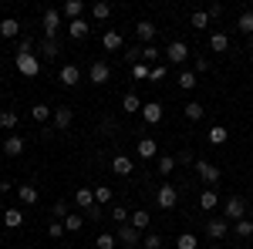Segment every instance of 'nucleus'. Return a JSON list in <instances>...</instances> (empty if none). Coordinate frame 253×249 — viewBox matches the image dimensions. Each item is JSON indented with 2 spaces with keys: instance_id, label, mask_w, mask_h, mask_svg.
Masks as SVG:
<instances>
[{
  "instance_id": "obj_48",
  "label": "nucleus",
  "mask_w": 253,
  "mask_h": 249,
  "mask_svg": "<svg viewBox=\"0 0 253 249\" xmlns=\"http://www.w3.org/2000/svg\"><path fill=\"white\" fill-rule=\"evenodd\" d=\"M47 236H51V239H61V236H64V222H51V226H47Z\"/></svg>"
},
{
  "instance_id": "obj_21",
  "label": "nucleus",
  "mask_w": 253,
  "mask_h": 249,
  "mask_svg": "<svg viewBox=\"0 0 253 249\" xmlns=\"http://www.w3.org/2000/svg\"><path fill=\"white\" fill-rule=\"evenodd\" d=\"M0 37H20V20H14V17H3L0 20Z\"/></svg>"
},
{
  "instance_id": "obj_36",
  "label": "nucleus",
  "mask_w": 253,
  "mask_h": 249,
  "mask_svg": "<svg viewBox=\"0 0 253 249\" xmlns=\"http://www.w3.org/2000/svg\"><path fill=\"white\" fill-rule=\"evenodd\" d=\"M203 115H206V108H203L199 101H189V105H186V118H189V121H199Z\"/></svg>"
},
{
  "instance_id": "obj_54",
  "label": "nucleus",
  "mask_w": 253,
  "mask_h": 249,
  "mask_svg": "<svg viewBox=\"0 0 253 249\" xmlns=\"http://www.w3.org/2000/svg\"><path fill=\"white\" fill-rule=\"evenodd\" d=\"M3 192H10V182H7V178H0V195H3Z\"/></svg>"
},
{
  "instance_id": "obj_57",
  "label": "nucleus",
  "mask_w": 253,
  "mask_h": 249,
  "mask_svg": "<svg viewBox=\"0 0 253 249\" xmlns=\"http://www.w3.org/2000/svg\"><path fill=\"white\" fill-rule=\"evenodd\" d=\"M213 249H219V246H213Z\"/></svg>"
},
{
  "instance_id": "obj_27",
  "label": "nucleus",
  "mask_w": 253,
  "mask_h": 249,
  "mask_svg": "<svg viewBox=\"0 0 253 249\" xmlns=\"http://www.w3.org/2000/svg\"><path fill=\"white\" fill-rule=\"evenodd\" d=\"M75 202L81 209H91L95 206V189H75Z\"/></svg>"
},
{
  "instance_id": "obj_20",
  "label": "nucleus",
  "mask_w": 253,
  "mask_h": 249,
  "mask_svg": "<svg viewBox=\"0 0 253 249\" xmlns=\"http://www.w3.org/2000/svg\"><path fill=\"white\" fill-rule=\"evenodd\" d=\"M81 14H84V3H81V0H68V3L61 7V17H68V24H71V20H78Z\"/></svg>"
},
{
  "instance_id": "obj_17",
  "label": "nucleus",
  "mask_w": 253,
  "mask_h": 249,
  "mask_svg": "<svg viewBox=\"0 0 253 249\" xmlns=\"http://www.w3.org/2000/svg\"><path fill=\"white\" fill-rule=\"evenodd\" d=\"M142 115H145V125H159V121H162V105H159V101L142 105Z\"/></svg>"
},
{
  "instance_id": "obj_16",
  "label": "nucleus",
  "mask_w": 253,
  "mask_h": 249,
  "mask_svg": "<svg viewBox=\"0 0 253 249\" xmlns=\"http://www.w3.org/2000/svg\"><path fill=\"white\" fill-rule=\"evenodd\" d=\"M210 51H213V54H226V51H230V37H226L223 31L210 34Z\"/></svg>"
},
{
  "instance_id": "obj_39",
  "label": "nucleus",
  "mask_w": 253,
  "mask_h": 249,
  "mask_svg": "<svg viewBox=\"0 0 253 249\" xmlns=\"http://www.w3.org/2000/svg\"><path fill=\"white\" fill-rule=\"evenodd\" d=\"M112 219H115L118 226H125V222H128V219H132V212L125 209V206H122V202H118L115 209H112Z\"/></svg>"
},
{
  "instance_id": "obj_55",
  "label": "nucleus",
  "mask_w": 253,
  "mask_h": 249,
  "mask_svg": "<svg viewBox=\"0 0 253 249\" xmlns=\"http://www.w3.org/2000/svg\"><path fill=\"white\" fill-rule=\"evenodd\" d=\"M122 249H135V246H122Z\"/></svg>"
},
{
  "instance_id": "obj_25",
  "label": "nucleus",
  "mask_w": 253,
  "mask_h": 249,
  "mask_svg": "<svg viewBox=\"0 0 253 249\" xmlns=\"http://www.w3.org/2000/svg\"><path fill=\"white\" fill-rule=\"evenodd\" d=\"M17 195H20V202H24V206H38V199H41V192L34 189V185H20Z\"/></svg>"
},
{
  "instance_id": "obj_22",
  "label": "nucleus",
  "mask_w": 253,
  "mask_h": 249,
  "mask_svg": "<svg viewBox=\"0 0 253 249\" xmlns=\"http://www.w3.org/2000/svg\"><path fill=\"white\" fill-rule=\"evenodd\" d=\"M135 152H138V158H145V162H149V158H156V155H159V145L152 142V138H138V148H135Z\"/></svg>"
},
{
  "instance_id": "obj_2",
  "label": "nucleus",
  "mask_w": 253,
  "mask_h": 249,
  "mask_svg": "<svg viewBox=\"0 0 253 249\" xmlns=\"http://www.w3.org/2000/svg\"><path fill=\"white\" fill-rule=\"evenodd\" d=\"M61 24H64V17H61V10H54V7H47V10L41 14V27H44V34H47V40H58Z\"/></svg>"
},
{
  "instance_id": "obj_24",
  "label": "nucleus",
  "mask_w": 253,
  "mask_h": 249,
  "mask_svg": "<svg viewBox=\"0 0 253 249\" xmlns=\"http://www.w3.org/2000/svg\"><path fill=\"white\" fill-rule=\"evenodd\" d=\"M236 31L247 34V37H253V10H243V14L236 17Z\"/></svg>"
},
{
  "instance_id": "obj_38",
  "label": "nucleus",
  "mask_w": 253,
  "mask_h": 249,
  "mask_svg": "<svg viewBox=\"0 0 253 249\" xmlns=\"http://www.w3.org/2000/svg\"><path fill=\"white\" fill-rule=\"evenodd\" d=\"M175 165H179V162H175L172 155H162V158H159V175H172Z\"/></svg>"
},
{
  "instance_id": "obj_37",
  "label": "nucleus",
  "mask_w": 253,
  "mask_h": 249,
  "mask_svg": "<svg viewBox=\"0 0 253 249\" xmlns=\"http://www.w3.org/2000/svg\"><path fill=\"white\" fill-rule=\"evenodd\" d=\"M51 115H54V108H47V105H34V108H31V118H34V121H47Z\"/></svg>"
},
{
  "instance_id": "obj_53",
  "label": "nucleus",
  "mask_w": 253,
  "mask_h": 249,
  "mask_svg": "<svg viewBox=\"0 0 253 249\" xmlns=\"http://www.w3.org/2000/svg\"><path fill=\"white\" fill-rule=\"evenodd\" d=\"M199 71H210V61L206 58H196V74H199Z\"/></svg>"
},
{
  "instance_id": "obj_34",
  "label": "nucleus",
  "mask_w": 253,
  "mask_h": 249,
  "mask_svg": "<svg viewBox=\"0 0 253 249\" xmlns=\"http://www.w3.org/2000/svg\"><path fill=\"white\" fill-rule=\"evenodd\" d=\"M81 226H84V215H64V232H81Z\"/></svg>"
},
{
  "instance_id": "obj_42",
  "label": "nucleus",
  "mask_w": 253,
  "mask_h": 249,
  "mask_svg": "<svg viewBox=\"0 0 253 249\" xmlns=\"http://www.w3.org/2000/svg\"><path fill=\"white\" fill-rule=\"evenodd\" d=\"M189 24H193L196 31H203V27H206V24H210V14H206V10H196L193 17H189Z\"/></svg>"
},
{
  "instance_id": "obj_50",
  "label": "nucleus",
  "mask_w": 253,
  "mask_h": 249,
  "mask_svg": "<svg viewBox=\"0 0 253 249\" xmlns=\"http://www.w3.org/2000/svg\"><path fill=\"white\" fill-rule=\"evenodd\" d=\"M54 215H58V222H64V215H68V202H54Z\"/></svg>"
},
{
  "instance_id": "obj_14",
  "label": "nucleus",
  "mask_w": 253,
  "mask_h": 249,
  "mask_svg": "<svg viewBox=\"0 0 253 249\" xmlns=\"http://www.w3.org/2000/svg\"><path fill=\"white\" fill-rule=\"evenodd\" d=\"M216 206H219V192L216 189H203L199 192V209L203 212H213Z\"/></svg>"
},
{
  "instance_id": "obj_5",
  "label": "nucleus",
  "mask_w": 253,
  "mask_h": 249,
  "mask_svg": "<svg viewBox=\"0 0 253 249\" xmlns=\"http://www.w3.org/2000/svg\"><path fill=\"white\" fill-rule=\"evenodd\" d=\"M156 202H159V209H172L175 202H179V192H175L172 185H159L156 189Z\"/></svg>"
},
{
  "instance_id": "obj_13",
  "label": "nucleus",
  "mask_w": 253,
  "mask_h": 249,
  "mask_svg": "<svg viewBox=\"0 0 253 249\" xmlns=\"http://www.w3.org/2000/svg\"><path fill=\"white\" fill-rule=\"evenodd\" d=\"M3 155H7V158L24 155V138H20V135H7V142H3Z\"/></svg>"
},
{
  "instance_id": "obj_32",
  "label": "nucleus",
  "mask_w": 253,
  "mask_h": 249,
  "mask_svg": "<svg viewBox=\"0 0 253 249\" xmlns=\"http://www.w3.org/2000/svg\"><path fill=\"white\" fill-rule=\"evenodd\" d=\"M206 138H210V145H226V138H230V135H226V128H223V125H213Z\"/></svg>"
},
{
  "instance_id": "obj_23",
  "label": "nucleus",
  "mask_w": 253,
  "mask_h": 249,
  "mask_svg": "<svg viewBox=\"0 0 253 249\" xmlns=\"http://www.w3.org/2000/svg\"><path fill=\"white\" fill-rule=\"evenodd\" d=\"M149 222H152V215H149L145 209H135V212H132V219H128V226H135L138 232L149 229Z\"/></svg>"
},
{
  "instance_id": "obj_49",
  "label": "nucleus",
  "mask_w": 253,
  "mask_h": 249,
  "mask_svg": "<svg viewBox=\"0 0 253 249\" xmlns=\"http://www.w3.org/2000/svg\"><path fill=\"white\" fill-rule=\"evenodd\" d=\"M206 14H210V20H219V17H223V3H210Z\"/></svg>"
},
{
  "instance_id": "obj_26",
  "label": "nucleus",
  "mask_w": 253,
  "mask_h": 249,
  "mask_svg": "<svg viewBox=\"0 0 253 249\" xmlns=\"http://www.w3.org/2000/svg\"><path fill=\"white\" fill-rule=\"evenodd\" d=\"M3 226H7V229H20V226H24V212L20 209H7L3 212Z\"/></svg>"
},
{
  "instance_id": "obj_51",
  "label": "nucleus",
  "mask_w": 253,
  "mask_h": 249,
  "mask_svg": "<svg viewBox=\"0 0 253 249\" xmlns=\"http://www.w3.org/2000/svg\"><path fill=\"white\" fill-rule=\"evenodd\" d=\"M84 219H91V222H95V219H101V206H91V209H84Z\"/></svg>"
},
{
  "instance_id": "obj_46",
  "label": "nucleus",
  "mask_w": 253,
  "mask_h": 249,
  "mask_svg": "<svg viewBox=\"0 0 253 249\" xmlns=\"http://www.w3.org/2000/svg\"><path fill=\"white\" fill-rule=\"evenodd\" d=\"M34 51V37H20L17 40V54H31Z\"/></svg>"
},
{
  "instance_id": "obj_18",
  "label": "nucleus",
  "mask_w": 253,
  "mask_h": 249,
  "mask_svg": "<svg viewBox=\"0 0 253 249\" xmlns=\"http://www.w3.org/2000/svg\"><path fill=\"white\" fill-rule=\"evenodd\" d=\"M101 47H105V51H122V47H125V37H122L118 31H105V37H101Z\"/></svg>"
},
{
  "instance_id": "obj_11",
  "label": "nucleus",
  "mask_w": 253,
  "mask_h": 249,
  "mask_svg": "<svg viewBox=\"0 0 253 249\" xmlns=\"http://www.w3.org/2000/svg\"><path fill=\"white\" fill-rule=\"evenodd\" d=\"M135 37L149 47V44H152V37H156V24H152V20H138V24H135Z\"/></svg>"
},
{
  "instance_id": "obj_40",
  "label": "nucleus",
  "mask_w": 253,
  "mask_h": 249,
  "mask_svg": "<svg viewBox=\"0 0 253 249\" xmlns=\"http://www.w3.org/2000/svg\"><path fill=\"white\" fill-rule=\"evenodd\" d=\"M115 236H112V232H101V236H98L95 239V249H115Z\"/></svg>"
},
{
  "instance_id": "obj_7",
  "label": "nucleus",
  "mask_w": 253,
  "mask_h": 249,
  "mask_svg": "<svg viewBox=\"0 0 253 249\" xmlns=\"http://www.w3.org/2000/svg\"><path fill=\"white\" fill-rule=\"evenodd\" d=\"M226 226H230V219L226 215H216V219L206 222V236L210 239H226Z\"/></svg>"
},
{
  "instance_id": "obj_6",
  "label": "nucleus",
  "mask_w": 253,
  "mask_h": 249,
  "mask_svg": "<svg viewBox=\"0 0 253 249\" xmlns=\"http://www.w3.org/2000/svg\"><path fill=\"white\" fill-rule=\"evenodd\" d=\"M166 58H169V64H182V61L189 58V47H186L182 40H169V47H166Z\"/></svg>"
},
{
  "instance_id": "obj_31",
  "label": "nucleus",
  "mask_w": 253,
  "mask_h": 249,
  "mask_svg": "<svg viewBox=\"0 0 253 249\" xmlns=\"http://www.w3.org/2000/svg\"><path fill=\"white\" fill-rule=\"evenodd\" d=\"M91 17H95V20H108V17H112V3H105V0L91 3Z\"/></svg>"
},
{
  "instance_id": "obj_1",
  "label": "nucleus",
  "mask_w": 253,
  "mask_h": 249,
  "mask_svg": "<svg viewBox=\"0 0 253 249\" xmlns=\"http://www.w3.org/2000/svg\"><path fill=\"white\" fill-rule=\"evenodd\" d=\"M193 169H196V175L213 189V185H219V178H223V172H219V165H213V162H206V158H196L193 162Z\"/></svg>"
},
{
  "instance_id": "obj_3",
  "label": "nucleus",
  "mask_w": 253,
  "mask_h": 249,
  "mask_svg": "<svg viewBox=\"0 0 253 249\" xmlns=\"http://www.w3.org/2000/svg\"><path fill=\"white\" fill-rule=\"evenodd\" d=\"M14 64H17V74L20 77H38L41 74L38 54H17V58H14Z\"/></svg>"
},
{
  "instance_id": "obj_8",
  "label": "nucleus",
  "mask_w": 253,
  "mask_h": 249,
  "mask_svg": "<svg viewBox=\"0 0 253 249\" xmlns=\"http://www.w3.org/2000/svg\"><path fill=\"white\" fill-rule=\"evenodd\" d=\"M88 77H91V84H108V77H112V68H108L105 61H95V64L88 68Z\"/></svg>"
},
{
  "instance_id": "obj_43",
  "label": "nucleus",
  "mask_w": 253,
  "mask_h": 249,
  "mask_svg": "<svg viewBox=\"0 0 253 249\" xmlns=\"http://www.w3.org/2000/svg\"><path fill=\"white\" fill-rule=\"evenodd\" d=\"M95 202H98V206L112 202V189H108V185H95Z\"/></svg>"
},
{
  "instance_id": "obj_9",
  "label": "nucleus",
  "mask_w": 253,
  "mask_h": 249,
  "mask_svg": "<svg viewBox=\"0 0 253 249\" xmlns=\"http://www.w3.org/2000/svg\"><path fill=\"white\" fill-rule=\"evenodd\" d=\"M115 239H118V243H125V246H138V243H142V232H138L135 226H128V222H125V226H118Z\"/></svg>"
},
{
  "instance_id": "obj_19",
  "label": "nucleus",
  "mask_w": 253,
  "mask_h": 249,
  "mask_svg": "<svg viewBox=\"0 0 253 249\" xmlns=\"http://www.w3.org/2000/svg\"><path fill=\"white\" fill-rule=\"evenodd\" d=\"M51 121H54V128H61V132H64V128H68V125L75 121V111H71V108H54Z\"/></svg>"
},
{
  "instance_id": "obj_41",
  "label": "nucleus",
  "mask_w": 253,
  "mask_h": 249,
  "mask_svg": "<svg viewBox=\"0 0 253 249\" xmlns=\"http://www.w3.org/2000/svg\"><path fill=\"white\" fill-rule=\"evenodd\" d=\"M236 236H240V239H250L253 236V222L250 219H240V222H236Z\"/></svg>"
},
{
  "instance_id": "obj_4",
  "label": "nucleus",
  "mask_w": 253,
  "mask_h": 249,
  "mask_svg": "<svg viewBox=\"0 0 253 249\" xmlns=\"http://www.w3.org/2000/svg\"><path fill=\"white\" fill-rule=\"evenodd\" d=\"M223 212H226V219H230V222L247 219V199H243V195H230V199H226V206H223Z\"/></svg>"
},
{
  "instance_id": "obj_35",
  "label": "nucleus",
  "mask_w": 253,
  "mask_h": 249,
  "mask_svg": "<svg viewBox=\"0 0 253 249\" xmlns=\"http://www.w3.org/2000/svg\"><path fill=\"white\" fill-rule=\"evenodd\" d=\"M199 246V239H196L193 232H182L179 239H175V249H196Z\"/></svg>"
},
{
  "instance_id": "obj_15",
  "label": "nucleus",
  "mask_w": 253,
  "mask_h": 249,
  "mask_svg": "<svg viewBox=\"0 0 253 249\" xmlns=\"http://www.w3.org/2000/svg\"><path fill=\"white\" fill-rule=\"evenodd\" d=\"M88 31H91V24H88L84 17H78V20L68 24V34H71L75 40H84V37H88Z\"/></svg>"
},
{
  "instance_id": "obj_47",
  "label": "nucleus",
  "mask_w": 253,
  "mask_h": 249,
  "mask_svg": "<svg viewBox=\"0 0 253 249\" xmlns=\"http://www.w3.org/2000/svg\"><path fill=\"white\" fill-rule=\"evenodd\" d=\"M156 58H159V51L152 47V44H149V47H142V64H152Z\"/></svg>"
},
{
  "instance_id": "obj_30",
  "label": "nucleus",
  "mask_w": 253,
  "mask_h": 249,
  "mask_svg": "<svg viewBox=\"0 0 253 249\" xmlns=\"http://www.w3.org/2000/svg\"><path fill=\"white\" fill-rule=\"evenodd\" d=\"M17 121H20V115L10 108V111H0V128H7V132H14L17 128Z\"/></svg>"
},
{
  "instance_id": "obj_28",
  "label": "nucleus",
  "mask_w": 253,
  "mask_h": 249,
  "mask_svg": "<svg viewBox=\"0 0 253 249\" xmlns=\"http://www.w3.org/2000/svg\"><path fill=\"white\" fill-rule=\"evenodd\" d=\"M122 111H125V115H135V111H142V101H138V95H132V91H128V95L122 98Z\"/></svg>"
},
{
  "instance_id": "obj_56",
  "label": "nucleus",
  "mask_w": 253,
  "mask_h": 249,
  "mask_svg": "<svg viewBox=\"0 0 253 249\" xmlns=\"http://www.w3.org/2000/svg\"><path fill=\"white\" fill-rule=\"evenodd\" d=\"M250 51H253V37H250Z\"/></svg>"
},
{
  "instance_id": "obj_29",
  "label": "nucleus",
  "mask_w": 253,
  "mask_h": 249,
  "mask_svg": "<svg viewBox=\"0 0 253 249\" xmlns=\"http://www.w3.org/2000/svg\"><path fill=\"white\" fill-rule=\"evenodd\" d=\"M38 51H41V58H58V54H61V44H58V40H47V37H44Z\"/></svg>"
},
{
  "instance_id": "obj_44",
  "label": "nucleus",
  "mask_w": 253,
  "mask_h": 249,
  "mask_svg": "<svg viewBox=\"0 0 253 249\" xmlns=\"http://www.w3.org/2000/svg\"><path fill=\"white\" fill-rule=\"evenodd\" d=\"M132 77H135V81H149V77H152V68H149V64H135V68H132Z\"/></svg>"
},
{
  "instance_id": "obj_52",
  "label": "nucleus",
  "mask_w": 253,
  "mask_h": 249,
  "mask_svg": "<svg viewBox=\"0 0 253 249\" xmlns=\"http://www.w3.org/2000/svg\"><path fill=\"white\" fill-rule=\"evenodd\" d=\"M169 74V71H166V68H162V64H156V68H152V77H149V81H162V77Z\"/></svg>"
},
{
  "instance_id": "obj_12",
  "label": "nucleus",
  "mask_w": 253,
  "mask_h": 249,
  "mask_svg": "<svg viewBox=\"0 0 253 249\" xmlns=\"http://www.w3.org/2000/svg\"><path fill=\"white\" fill-rule=\"evenodd\" d=\"M112 172L115 175H132L135 172V162H132L128 155H115V158H112Z\"/></svg>"
},
{
  "instance_id": "obj_10",
  "label": "nucleus",
  "mask_w": 253,
  "mask_h": 249,
  "mask_svg": "<svg viewBox=\"0 0 253 249\" xmlns=\"http://www.w3.org/2000/svg\"><path fill=\"white\" fill-rule=\"evenodd\" d=\"M58 81L64 84V88H75V84L81 81V71H78V64H64V68L58 71Z\"/></svg>"
},
{
  "instance_id": "obj_33",
  "label": "nucleus",
  "mask_w": 253,
  "mask_h": 249,
  "mask_svg": "<svg viewBox=\"0 0 253 249\" xmlns=\"http://www.w3.org/2000/svg\"><path fill=\"white\" fill-rule=\"evenodd\" d=\"M175 81H179V88H182V91H193L196 84H199V81H196V71H182Z\"/></svg>"
},
{
  "instance_id": "obj_45",
  "label": "nucleus",
  "mask_w": 253,
  "mask_h": 249,
  "mask_svg": "<svg viewBox=\"0 0 253 249\" xmlns=\"http://www.w3.org/2000/svg\"><path fill=\"white\" fill-rule=\"evenodd\" d=\"M142 246H145V249H159V246H162V236H156V232H145Z\"/></svg>"
}]
</instances>
